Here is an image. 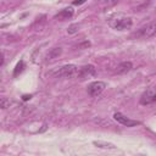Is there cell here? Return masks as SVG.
Segmentation results:
<instances>
[{"mask_svg": "<svg viewBox=\"0 0 156 156\" xmlns=\"http://www.w3.org/2000/svg\"><path fill=\"white\" fill-rule=\"evenodd\" d=\"M0 102H1V107H2V108H6V107H9V106H10V100H9L7 98H5V96H2V98H1Z\"/></svg>", "mask_w": 156, "mask_h": 156, "instance_id": "5bb4252c", "label": "cell"}, {"mask_svg": "<svg viewBox=\"0 0 156 156\" xmlns=\"http://www.w3.org/2000/svg\"><path fill=\"white\" fill-rule=\"evenodd\" d=\"M119 0H105V5L106 6H113L115 4H117Z\"/></svg>", "mask_w": 156, "mask_h": 156, "instance_id": "9a60e30c", "label": "cell"}, {"mask_svg": "<svg viewBox=\"0 0 156 156\" xmlns=\"http://www.w3.org/2000/svg\"><path fill=\"white\" fill-rule=\"evenodd\" d=\"M87 0H73L72 1V4L73 5H82V4H84Z\"/></svg>", "mask_w": 156, "mask_h": 156, "instance_id": "e0dca14e", "label": "cell"}, {"mask_svg": "<svg viewBox=\"0 0 156 156\" xmlns=\"http://www.w3.org/2000/svg\"><path fill=\"white\" fill-rule=\"evenodd\" d=\"M95 73H96V69H95V67L93 65H85L83 67H79V76H78V78L84 79V78L95 76Z\"/></svg>", "mask_w": 156, "mask_h": 156, "instance_id": "8992f818", "label": "cell"}, {"mask_svg": "<svg viewBox=\"0 0 156 156\" xmlns=\"http://www.w3.org/2000/svg\"><path fill=\"white\" fill-rule=\"evenodd\" d=\"M156 101V91H155V94H154V98H152V102H155Z\"/></svg>", "mask_w": 156, "mask_h": 156, "instance_id": "d6986e66", "label": "cell"}, {"mask_svg": "<svg viewBox=\"0 0 156 156\" xmlns=\"http://www.w3.org/2000/svg\"><path fill=\"white\" fill-rule=\"evenodd\" d=\"M105 88H106V84H105L104 82L96 80V82H93V83H90V84L88 85L87 91H88V94H89L91 98H95V96L100 95V94L105 90Z\"/></svg>", "mask_w": 156, "mask_h": 156, "instance_id": "3957f363", "label": "cell"}, {"mask_svg": "<svg viewBox=\"0 0 156 156\" xmlns=\"http://www.w3.org/2000/svg\"><path fill=\"white\" fill-rule=\"evenodd\" d=\"M72 16H73V9H72V7H67V9L61 10L57 15H55V18H58V20L63 21V20H68V18H71Z\"/></svg>", "mask_w": 156, "mask_h": 156, "instance_id": "ba28073f", "label": "cell"}, {"mask_svg": "<svg viewBox=\"0 0 156 156\" xmlns=\"http://www.w3.org/2000/svg\"><path fill=\"white\" fill-rule=\"evenodd\" d=\"M156 34V23H149L144 27H141L140 29H138L133 37L136 38H141V39H149L151 37H154Z\"/></svg>", "mask_w": 156, "mask_h": 156, "instance_id": "7a4b0ae2", "label": "cell"}, {"mask_svg": "<svg viewBox=\"0 0 156 156\" xmlns=\"http://www.w3.org/2000/svg\"><path fill=\"white\" fill-rule=\"evenodd\" d=\"M55 77H65V78H78L79 76V67L76 65H65L60 67L56 72H54Z\"/></svg>", "mask_w": 156, "mask_h": 156, "instance_id": "6da1fadb", "label": "cell"}, {"mask_svg": "<svg viewBox=\"0 0 156 156\" xmlns=\"http://www.w3.org/2000/svg\"><path fill=\"white\" fill-rule=\"evenodd\" d=\"M110 24L115 29H117V30H126V29H129L132 27L133 22H132V18L130 17H123V18L116 20L115 22H111Z\"/></svg>", "mask_w": 156, "mask_h": 156, "instance_id": "277c9868", "label": "cell"}, {"mask_svg": "<svg viewBox=\"0 0 156 156\" xmlns=\"http://www.w3.org/2000/svg\"><path fill=\"white\" fill-rule=\"evenodd\" d=\"M30 98H32V95H23V96H22L23 101H27V100H29Z\"/></svg>", "mask_w": 156, "mask_h": 156, "instance_id": "ac0fdd59", "label": "cell"}, {"mask_svg": "<svg viewBox=\"0 0 156 156\" xmlns=\"http://www.w3.org/2000/svg\"><path fill=\"white\" fill-rule=\"evenodd\" d=\"M88 46H90V43L89 41H84V43H82V44L78 45L79 49H84V48H88Z\"/></svg>", "mask_w": 156, "mask_h": 156, "instance_id": "2e32d148", "label": "cell"}, {"mask_svg": "<svg viewBox=\"0 0 156 156\" xmlns=\"http://www.w3.org/2000/svg\"><path fill=\"white\" fill-rule=\"evenodd\" d=\"M113 118H115L118 123H121V124H123V126H126V127H134V126H139V124H140L139 121L129 119L128 117H126V116L122 115L121 112H116V113L113 115Z\"/></svg>", "mask_w": 156, "mask_h": 156, "instance_id": "5b68a950", "label": "cell"}, {"mask_svg": "<svg viewBox=\"0 0 156 156\" xmlns=\"http://www.w3.org/2000/svg\"><path fill=\"white\" fill-rule=\"evenodd\" d=\"M94 145H96V146H99V147H106V149H115V147H116L113 144L102 143V141H94Z\"/></svg>", "mask_w": 156, "mask_h": 156, "instance_id": "7c38bea8", "label": "cell"}, {"mask_svg": "<svg viewBox=\"0 0 156 156\" xmlns=\"http://www.w3.org/2000/svg\"><path fill=\"white\" fill-rule=\"evenodd\" d=\"M132 68H133L132 62L124 61V62H121V63L117 65V67H116V69H115V73H117V74H124V73L129 72Z\"/></svg>", "mask_w": 156, "mask_h": 156, "instance_id": "52a82bcc", "label": "cell"}, {"mask_svg": "<svg viewBox=\"0 0 156 156\" xmlns=\"http://www.w3.org/2000/svg\"><path fill=\"white\" fill-rule=\"evenodd\" d=\"M154 94H155V91H154V89H149L143 96H141V99H140V102L143 104V105H149V104H151L152 102V98H154Z\"/></svg>", "mask_w": 156, "mask_h": 156, "instance_id": "9c48e42d", "label": "cell"}, {"mask_svg": "<svg viewBox=\"0 0 156 156\" xmlns=\"http://www.w3.org/2000/svg\"><path fill=\"white\" fill-rule=\"evenodd\" d=\"M61 52H62V49H61V48H54V49H51V50L48 52L46 60H54V58L58 57V56L61 55Z\"/></svg>", "mask_w": 156, "mask_h": 156, "instance_id": "30bf717a", "label": "cell"}, {"mask_svg": "<svg viewBox=\"0 0 156 156\" xmlns=\"http://www.w3.org/2000/svg\"><path fill=\"white\" fill-rule=\"evenodd\" d=\"M78 29H79V24L74 23V24H71V26L67 28V33H68V34H74V33L78 32Z\"/></svg>", "mask_w": 156, "mask_h": 156, "instance_id": "4fadbf2b", "label": "cell"}, {"mask_svg": "<svg viewBox=\"0 0 156 156\" xmlns=\"http://www.w3.org/2000/svg\"><path fill=\"white\" fill-rule=\"evenodd\" d=\"M24 62L21 60L17 65H16V67H15V69H13V77H17L18 74H21L22 72H23V69H24Z\"/></svg>", "mask_w": 156, "mask_h": 156, "instance_id": "8fae6325", "label": "cell"}]
</instances>
